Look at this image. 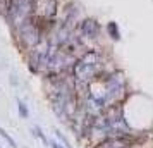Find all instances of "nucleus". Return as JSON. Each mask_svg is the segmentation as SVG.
<instances>
[{
    "label": "nucleus",
    "instance_id": "nucleus-1",
    "mask_svg": "<svg viewBox=\"0 0 153 148\" xmlns=\"http://www.w3.org/2000/svg\"><path fill=\"white\" fill-rule=\"evenodd\" d=\"M19 40L26 48H33L40 43V40H42L40 24L35 22L33 16H29L24 21L19 22Z\"/></svg>",
    "mask_w": 153,
    "mask_h": 148
},
{
    "label": "nucleus",
    "instance_id": "nucleus-2",
    "mask_svg": "<svg viewBox=\"0 0 153 148\" xmlns=\"http://www.w3.org/2000/svg\"><path fill=\"white\" fill-rule=\"evenodd\" d=\"M17 107H19V114H21V117H28L29 112H28V109H26V105H24V102H21V100H17Z\"/></svg>",
    "mask_w": 153,
    "mask_h": 148
},
{
    "label": "nucleus",
    "instance_id": "nucleus-3",
    "mask_svg": "<svg viewBox=\"0 0 153 148\" xmlns=\"http://www.w3.org/2000/svg\"><path fill=\"white\" fill-rule=\"evenodd\" d=\"M0 134H2V136H4V138H5V140H7V143H9V145H10V147H16L14 140H12V138H10V136H9V134L5 133V131H4V129H0Z\"/></svg>",
    "mask_w": 153,
    "mask_h": 148
},
{
    "label": "nucleus",
    "instance_id": "nucleus-4",
    "mask_svg": "<svg viewBox=\"0 0 153 148\" xmlns=\"http://www.w3.org/2000/svg\"><path fill=\"white\" fill-rule=\"evenodd\" d=\"M55 133H57V136H59V138H60V140H62V141H64V143H65V147H67V148H69V141H67V140H65V138H64V136H62V134H60V133H59V131H55Z\"/></svg>",
    "mask_w": 153,
    "mask_h": 148
}]
</instances>
